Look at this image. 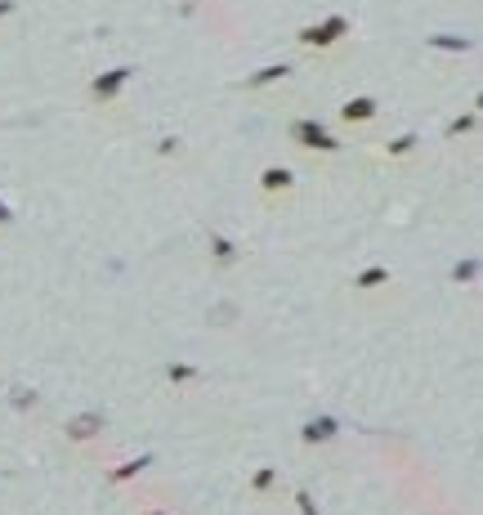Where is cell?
<instances>
[{
    "mask_svg": "<svg viewBox=\"0 0 483 515\" xmlns=\"http://www.w3.org/2000/svg\"><path fill=\"white\" fill-rule=\"evenodd\" d=\"M291 135L300 139V148H336V139H331L327 130H318L314 121H296V126H291Z\"/></svg>",
    "mask_w": 483,
    "mask_h": 515,
    "instance_id": "1",
    "label": "cell"
},
{
    "mask_svg": "<svg viewBox=\"0 0 483 515\" xmlns=\"http://www.w3.org/2000/svg\"><path fill=\"white\" fill-rule=\"evenodd\" d=\"M99 426H103V417L90 413V417H77V422H68V435H72V440H90Z\"/></svg>",
    "mask_w": 483,
    "mask_h": 515,
    "instance_id": "2",
    "label": "cell"
},
{
    "mask_svg": "<svg viewBox=\"0 0 483 515\" xmlns=\"http://www.w3.org/2000/svg\"><path fill=\"white\" fill-rule=\"evenodd\" d=\"M130 72H135V68H117V72L108 76V81H94V94H99V99H103V94H117L121 85L130 81Z\"/></svg>",
    "mask_w": 483,
    "mask_h": 515,
    "instance_id": "3",
    "label": "cell"
},
{
    "mask_svg": "<svg viewBox=\"0 0 483 515\" xmlns=\"http://www.w3.org/2000/svg\"><path fill=\"white\" fill-rule=\"evenodd\" d=\"M331 435H336V422H331V417H322V422H309V426H305V440H309V444L331 440Z\"/></svg>",
    "mask_w": 483,
    "mask_h": 515,
    "instance_id": "4",
    "label": "cell"
},
{
    "mask_svg": "<svg viewBox=\"0 0 483 515\" xmlns=\"http://www.w3.org/2000/svg\"><path fill=\"white\" fill-rule=\"evenodd\" d=\"M367 117H376V103H372V99H354V103H345V121H367Z\"/></svg>",
    "mask_w": 483,
    "mask_h": 515,
    "instance_id": "5",
    "label": "cell"
},
{
    "mask_svg": "<svg viewBox=\"0 0 483 515\" xmlns=\"http://www.w3.org/2000/svg\"><path fill=\"white\" fill-rule=\"evenodd\" d=\"M287 184H291L287 166H269V170H264V188H269V193H273V188H287Z\"/></svg>",
    "mask_w": 483,
    "mask_h": 515,
    "instance_id": "6",
    "label": "cell"
},
{
    "mask_svg": "<svg viewBox=\"0 0 483 515\" xmlns=\"http://www.w3.org/2000/svg\"><path fill=\"white\" fill-rule=\"evenodd\" d=\"M291 68H287V63H282V68H264L260 76H251V85H264V81H278V76H287Z\"/></svg>",
    "mask_w": 483,
    "mask_h": 515,
    "instance_id": "7",
    "label": "cell"
},
{
    "mask_svg": "<svg viewBox=\"0 0 483 515\" xmlns=\"http://www.w3.org/2000/svg\"><path fill=\"white\" fill-rule=\"evenodd\" d=\"M385 278H390L385 269H372V273H363V278H358V287H376V282H385Z\"/></svg>",
    "mask_w": 483,
    "mask_h": 515,
    "instance_id": "8",
    "label": "cell"
},
{
    "mask_svg": "<svg viewBox=\"0 0 483 515\" xmlns=\"http://www.w3.org/2000/svg\"><path fill=\"white\" fill-rule=\"evenodd\" d=\"M144 466H148V462H126V466L117 471V480H130V475H135V471H144Z\"/></svg>",
    "mask_w": 483,
    "mask_h": 515,
    "instance_id": "9",
    "label": "cell"
},
{
    "mask_svg": "<svg viewBox=\"0 0 483 515\" xmlns=\"http://www.w3.org/2000/svg\"><path fill=\"white\" fill-rule=\"evenodd\" d=\"M296 502H300V511H305V515H318V507H314V502H309V493H300Z\"/></svg>",
    "mask_w": 483,
    "mask_h": 515,
    "instance_id": "10",
    "label": "cell"
},
{
    "mask_svg": "<svg viewBox=\"0 0 483 515\" xmlns=\"http://www.w3.org/2000/svg\"><path fill=\"white\" fill-rule=\"evenodd\" d=\"M5 220H9V211H5V206H0V224H5Z\"/></svg>",
    "mask_w": 483,
    "mask_h": 515,
    "instance_id": "11",
    "label": "cell"
},
{
    "mask_svg": "<svg viewBox=\"0 0 483 515\" xmlns=\"http://www.w3.org/2000/svg\"><path fill=\"white\" fill-rule=\"evenodd\" d=\"M148 515H161V511H148Z\"/></svg>",
    "mask_w": 483,
    "mask_h": 515,
    "instance_id": "12",
    "label": "cell"
}]
</instances>
